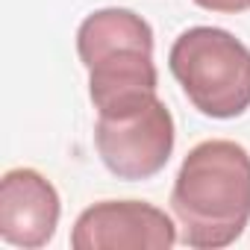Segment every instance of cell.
<instances>
[{
    "mask_svg": "<svg viewBox=\"0 0 250 250\" xmlns=\"http://www.w3.org/2000/svg\"><path fill=\"white\" fill-rule=\"evenodd\" d=\"M171 209L180 241L197 250L232 244L250 221V153L229 139H209L183 159Z\"/></svg>",
    "mask_w": 250,
    "mask_h": 250,
    "instance_id": "1",
    "label": "cell"
},
{
    "mask_svg": "<svg viewBox=\"0 0 250 250\" xmlns=\"http://www.w3.org/2000/svg\"><path fill=\"white\" fill-rule=\"evenodd\" d=\"M77 53L88 71V97L97 115L130 109L156 94L153 30L133 9L106 6L77 30Z\"/></svg>",
    "mask_w": 250,
    "mask_h": 250,
    "instance_id": "2",
    "label": "cell"
},
{
    "mask_svg": "<svg viewBox=\"0 0 250 250\" xmlns=\"http://www.w3.org/2000/svg\"><path fill=\"white\" fill-rule=\"evenodd\" d=\"M171 74L209 118H238L250 109V47L221 27L180 33L168 53Z\"/></svg>",
    "mask_w": 250,
    "mask_h": 250,
    "instance_id": "3",
    "label": "cell"
},
{
    "mask_svg": "<svg viewBox=\"0 0 250 250\" xmlns=\"http://www.w3.org/2000/svg\"><path fill=\"white\" fill-rule=\"evenodd\" d=\"M94 147L118 180L156 177L174 150V118L168 106L150 94L130 109L97 115Z\"/></svg>",
    "mask_w": 250,
    "mask_h": 250,
    "instance_id": "4",
    "label": "cell"
},
{
    "mask_svg": "<svg viewBox=\"0 0 250 250\" xmlns=\"http://www.w3.org/2000/svg\"><path fill=\"white\" fill-rule=\"evenodd\" d=\"M177 241L174 221L145 200H103L88 206L74 229V250H168Z\"/></svg>",
    "mask_w": 250,
    "mask_h": 250,
    "instance_id": "5",
    "label": "cell"
},
{
    "mask_svg": "<svg viewBox=\"0 0 250 250\" xmlns=\"http://www.w3.org/2000/svg\"><path fill=\"white\" fill-rule=\"evenodd\" d=\"M59 194L33 168L6 171L0 180V238L12 247H44L59 224Z\"/></svg>",
    "mask_w": 250,
    "mask_h": 250,
    "instance_id": "6",
    "label": "cell"
},
{
    "mask_svg": "<svg viewBox=\"0 0 250 250\" xmlns=\"http://www.w3.org/2000/svg\"><path fill=\"white\" fill-rule=\"evenodd\" d=\"M194 3L209 12H247L250 9V0H194Z\"/></svg>",
    "mask_w": 250,
    "mask_h": 250,
    "instance_id": "7",
    "label": "cell"
}]
</instances>
